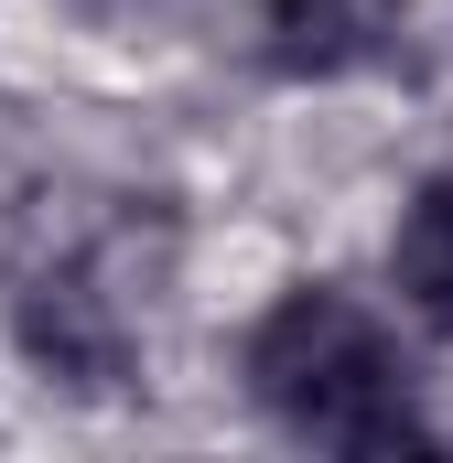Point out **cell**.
Segmentation results:
<instances>
[{"mask_svg": "<svg viewBox=\"0 0 453 463\" xmlns=\"http://www.w3.org/2000/svg\"><path fill=\"white\" fill-rule=\"evenodd\" d=\"M237 377L270 410V431H292V442H324V453L432 442V410H421V377H410L400 335L335 280H292L237 335Z\"/></svg>", "mask_w": 453, "mask_h": 463, "instance_id": "6da1fadb", "label": "cell"}, {"mask_svg": "<svg viewBox=\"0 0 453 463\" xmlns=\"http://www.w3.org/2000/svg\"><path fill=\"white\" fill-rule=\"evenodd\" d=\"M248 33H259V65L292 76V87H335L400 54L410 33V0H248Z\"/></svg>", "mask_w": 453, "mask_h": 463, "instance_id": "7a4b0ae2", "label": "cell"}, {"mask_svg": "<svg viewBox=\"0 0 453 463\" xmlns=\"http://www.w3.org/2000/svg\"><path fill=\"white\" fill-rule=\"evenodd\" d=\"M22 345H33V366H54L65 388H109L119 366H130V313H119L98 280H33L22 291Z\"/></svg>", "mask_w": 453, "mask_h": 463, "instance_id": "3957f363", "label": "cell"}, {"mask_svg": "<svg viewBox=\"0 0 453 463\" xmlns=\"http://www.w3.org/2000/svg\"><path fill=\"white\" fill-rule=\"evenodd\" d=\"M389 291H400L410 324H432L453 345V173L410 184V205H400V227H389Z\"/></svg>", "mask_w": 453, "mask_h": 463, "instance_id": "277c9868", "label": "cell"}, {"mask_svg": "<svg viewBox=\"0 0 453 463\" xmlns=\"http://www.w3.org/2000/svg\"><path fill=\"white\" fill-rule=\"evenodd\" d=\"M87 11H98V22H119V11H140V0H87Z\"/></svg>", "mask_w": 453, "mask_h": 463, "instance_id": "5b68a950", "label": "cell"}]
</instances>
